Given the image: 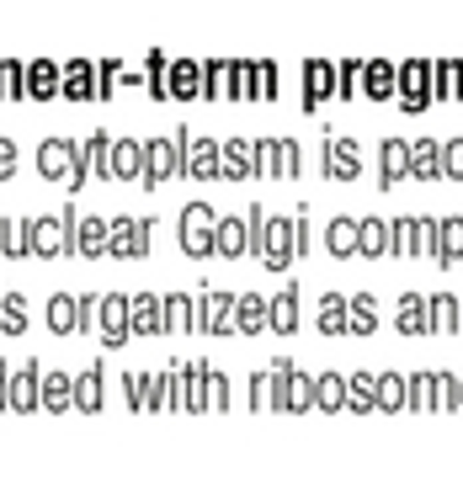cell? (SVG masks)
<instances>
[{
    "label": "cell",
    "mask_w": 463,
    "mask_h": 500,
    "mask_svg": "<svg viewBox=\"0 0 463 500\" xmlns=\"http://www.w3.org/2000/svg\"><path fill=\"white\" fill-rule=\"evenodd\" d=\"M208 234H213V229H208V214H203V208H192V214L181 219V245H186V250H213Z\"/></svg>",
    "instance_id": "cell-1"
},
{
    "label": "cell",
    "mask_w": 463,
    "mask_h": 500,
    "mask_svg": "<svg viewBox=\"0 0 463 500\" xmlns=\"http://www.w3.org/2000/svg\"><path fill=\"white\" fill-rule=\"evenodd\" d=\"M102 245H107V223L86 219L80 223V250H86V256H102Z\"/></svg>",
    "instance_id": "cell-2"
},
{
    "label": "cell",
    "mask_w": 463,
    "mask_h": 500,
    "mask_svg": "<svg viewBox=\"0 0 463 500\" xmlns=\"http://www.w3.org/2000/svg\"><path fill=\"white\" fill-rule=\"evenodd\" d=\"M69 160H75V155H69L64 144H43V170H49V176H75Z\"/></svg>",
    "instance_id": "cell-3"
},
{
    "label": "cell",
    "mask_w": 463,
    "mask_h": 500,
    "mask_svg": "<svg viewBox=\"0 0 463 500\" xmlns=\"http://www.w3.org/2000/svg\"><path fill=\"white\" fill-rule=\"evenodd\" d=\"M213 250L240 256V250H245V223H224V229H219V240H213Z\"/></svg>",
    "instance_id": "cell-4"
},
{
    "label": "cell",
    "mask_w": 463,
    "mask_h": 500,
    "mask_svg": "<svg viewBox=\"0 0 463 500\" xmlns=\"http://www.w3.org/2000/svg\"><path fill=\"white\" fill-rule=\"evenodd\" d=\"M267 261H272V267H283V261H288V229H283V223H277V229H267Z\"/></svg>",
    "instance_id": "cell-5"
},
{
    "label": "cell",
    "mask_w": 463,
    "mask_h": 500,
    "mask_svg": "<svg viewBox=\"0 0 463 500\" xmlns=\"http://www.w3.org/2000/svg\"><path fill=\"white\" fill-rule=\"evenodd\" d=\"M448 256H463V223H448L442 229V261Z\"/></svg>",
    "instance_id": "cell-6"
},
{
    "label": "cell",
    "mask_w": 463,
    "mask_h": 500,
    "mask_svg": "<svg viewBox=\"0 0 463 500\" xmlns=\"http://www.w3.org/2000/svg\"><path fill=\"white\" fill-rule=\"evenodd\" d=\"M150 160H155V166H150V176H155V181H160V176H171V150H166V144H155V150H150Z\"/></svg>",
    "instance_id": "cell-7"
},
{
    "label": "cell",
    "mask_w": 463,
    "mask_h": 500,
    "mask_svg": "<svg viewBox=\"0 0 463 500\" xmlns=\"http://www.w3.org/2000/svg\"><path fill=\"white\" fill-rule=\"evenodd\" d=\"M331 240H336V250H351V245L362 240V229H351V223H336V229H331Z\"/></svg>",
    "instance_id": "cell-8"
},
{
    "label": "cell",
    "mask_w": 463,
    "mask_h": 500,
    "mask_svg": "<svg viewBox=\"0 0 463 500\" xmlns=\"http://www.w3.org/2000/svg\"><path fill=\"white\" fill-rule=\"evenodd\" d=\"M117 176H133V170H139V150H133V144H123V150H117Z\"/></svg>",
    "instance_id": "cell-9"
},
{
    "label": "cell",
    "mask_w": 463,
    "mask_h": 500,
    "mask_svg": "<svg viewBox=\"0 0 463 500\" xmlns=\"http://www.w3.org/2000/svg\"><path fill=\"white\" fill-rule=\"evenodd\" d=\"M362 245H368V256H378L384 250V223H362Z\"/></svg>",
    "instance_id": "cell-10"
},
{
    "label": "cell",
    "mask_w": 463,
    "mask_h": 500,
    "mask_svg": "<svg viewBox=\"0 0 463 500\" xmlns=\"http://www.w3.org/2000/svg\"><path fill=\"white\" fill-rule=\"evenodd\" d=\"M107 341H123V304H107Z\"/></svg>",
    "instance_id": "cell-11"
},
{
    "label": "cell",
    "mask_w": 463,
    "mask_h": 500,
    "mask_svg": "<svg viewBox=\"0 0 463 500\" xmlns=\"http://www.w3.org/2000/svg\"><path fill=\"white\" fill-rule=\"evenodd\" d=\"M32 234H38V245H43V250H54V245H59V223H38Z\"/></svg>",
    "instance_id": "cell-12"
},
{
    "label": "cell",
    "mask_w": 463,
    "mask_h": 500,
    "mask_svg": "<svg viewBox=\"0 0 463 500\" xmlns=\"http://www.w3.org/2000/svg\"><path fill=\"white\" fill-rule=\"evenodd\" d=\"M272 325H283V331L293 325V298H283V304H272Z\"/></svg>",
    "instance_id": "cell-13"
},
{
    "label": "cell",
    "mask_w": 463,
    "mask_h": 500,
    "mask_svg": "<svg viewBox=\"0 0 463 500\" xmlns=\"http://www.w3.org/2000/svg\"><path fill=\"white\" fill-rule=\"evenodd\" d=\"M415 160H421V170L431 176V170H437V166H431V160H437V150H431V144H421V150H415Z\"/></svg>",
    "instance_id": "cell-14"
},
{
    "label": "cell",
    "mask_w": 463,
    "mask_h": 500,
    "mask_svg": "<svg viewBox=\"0 0 463 500\" xmlns=\"http://www.w3.org/2000/svg\"><path fill=\"white\" fill-rule=\"evenodd\" d=\"M69 320H75V309H69V304H64V298H59V304H54V325H59V331H64V325H69Z\"/></svg>",
    "instance_id": "cell-15"
},
{
    "label": "cell",
    "mask_w": 463,
    "mask_h": 500,
    "mask_svg": "<svg viewBox=\"0 0 463 500\" xmlns=\"http://www.w3.org/2000/svg\"><path fill=\"white\" fill-rule=\"evenodd\" d=\"M448 160H453L448 170H453V176H463V144H453V150H448Z\"/></svg>",
    "instance_id": "cell-16"
},
{
    "label": "cell",
    "mask_w": 463,
    "mask_h": 500,
    "mask_svg": "<svg viewBox=\"0 0 463 500\" xmlns=\"http://www.w3.org/2000/svg\"><path fill=\"white\" fill-rule=\"evenodd\" d=\"M0 170H11V144H0Z\"/></svg>",
    "instance_id": "cell-17"
}]
</instances>
